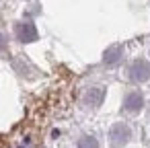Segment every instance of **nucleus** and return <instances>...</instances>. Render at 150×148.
Listing matches in <instances>:
<instances>
[{
    "label": "nucleus",
    "instance_id": "obj_1",
    "mask_svg": "<svg viewBox=\"0 0 150 148\" xmlns=\"http://www.w3.org/2000/svg\"><path fill=\"white\" fill-rule=\"evenodd\" d=\"M132 138V132L125 123H115L109 130V144L113 148H121L123 144H127V140Z\"/></svg>",
    "mask_w": 150,
    "mask_h": 148
},
{
    "label": "nucleus",
    "instance_id": "obj_2",
    "mask_svg": "<svg viewBox=\"0 0 150 148\" xmlns=\"http://www.w3.org/2000/svg\"><path fill=\"white\" fill-rule=\"evenodd\" d=\"M15 35H17V39L23 41V43H31V41H35V39L39 37V35H37V27H35L33 23H29V21L17 23V25H15Z\"/></svg>",
    "mask_w": 150,
    "mask_h": 148
},
{
    "label": "nucleus",
    "instance_id": "obj_3",
    "mask_svg": "<svg viewBox=\"0 0 150 148\" xmlns=\"http://www.w3.org/2000/svg\"><path fill=\"white\" fill-rule=\"evenodd\" d=\"M129 78L134 80V82H144V80H148L150 78V64L146 62V60H136L132 66H129Z\"/></svg>",
    "mask_w": 150,
    "mask_h": 148
},
{
    "label": "nucleus",
    "instance_id": "obj_4",
    "mask_svg": "<svg viewBox=\"0 0 150 148\" xmlns=\"http://www.w3.org/2000/svg\"><path fill=\"white\" fill-rule=\"evenodd\" d=\"M144 107V99L140 93H127L125 99H123V109L129 111V113H138L140 109Z\"/></svg>",
    "mask_w": 150,
    "mask_h": 148
},
{
    "label": "nucleus",
    "instance_id": "obj_5",
    "mask_svg": "<svg viewBox=\"0 0 150 148\" xmlns=\"http://www.w3.org/2000/svg\"><path fill=\"white\" fill-rule=\"evenodd\" d=\"M103 97H105V91H103V89H99V86H93V89H88V91H86L84 101H86V105L97 107V105H101V103H103Z\"/></svg>",
    "mask_w": 150,
    "mask_h": 148
},
{
    "label": "nucleus",
    "instance_id": "obj_6",
    "mask_svg": "<svg viewBox=\"0 0 150 148\" xmlns=\"http://www.w3.org/2000/svg\"><path fill=\"white\" fill-rule=\"evenodd\" d=\"M121 54H123V50H121V45H113V47H109V50L105 52V58H103V62H105L107 66H111V64H115V62H119V58H121Z\"/></svg>",
    "mask_w": 150,
    "mask_h": 148
},
{
    "label": "nucleus",
    "instance_id": "obj_7",
    "mask_svg": "<svg viewBox=\"0 0 150 148\" xmlns=\"http://www.w3.org/2000/svg\"><path fill=\"white\" fill-rule=\"evenodd\" d=\"M78 148H99V142L93 136H82L78 142Z\"/></svg>",
    "mask_w": 150,
    "mask_h": 148
},
{
    "label": "nucleus",
    "instance_id": "obj_8",
    "mask_svg": "<svg viewBox=\"0 0 150 148\" xmlns=\"http://www.w3.org/2000/svg\"><path fill=\"white\" fill-rule=\"evenodd\" d=\"M4 43H6L4 41V35H0V47H4Z\"/></svg>",
    "mask_w": 150,
    "mask_h": 148
}]
</instances>
